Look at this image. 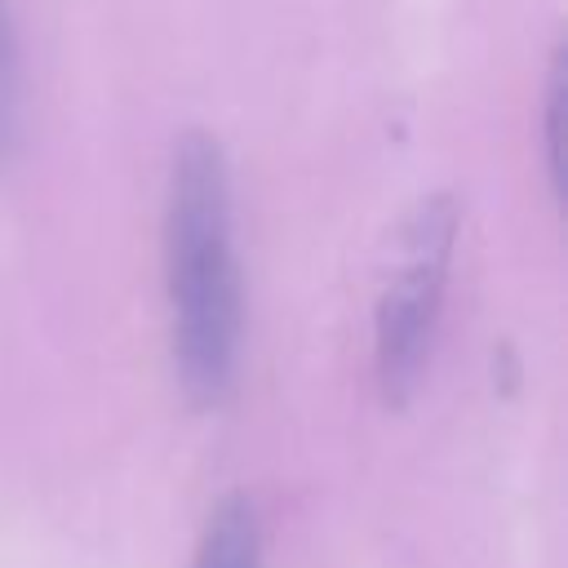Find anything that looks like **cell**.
Wrapping results in <instances>:
<instances>
[{
  "label": "cell",
  "instance_id": "cell-1",
  "mask_svg": "<svg viewBox=\"0 0 568 568\" xmlns=\"http://www.w3.org/2000/svg\"><path fill=\"white\" fill-rule=\"evenodd\" d=\"M164 297L169 351L195 404H222L244 337V275L235 248L231 160L213 129L186 124L164 173Z\"/></svg>",
  "mask_w": 568,
  "mask_h": 568
},
{
  "label": "cell",
  "instance_id": "cell-2",
  "mask_svg": "<svg viewBox=\"0 0 568 568\" xmlns=\"http://www.w3.org/2000/svg\"><path fill=\"white\" fill-rule=\"evenodd\" d=\"M453 240H457V200L448 191L422 195L404 222L399 262L373 315V364L386 404H408V395L422 382L439 324Z\"/></svg>",
  "mask_w": 568,
  "mask_h": 568
},
{
  "label": "cell",
  "instance_id": "cell-3",
  "mask_svg": "<svg viewBox=\"0 0 568 568\" xmlns=\"http://www.w3.org/2000/svg\"><path fill=\"white\" fill-rule=\"evenodd\" d=\"M191 568H262V524L244 493L217 497L204 519Z\"/></svg>",
  "mask_w": 568,
  "mask_h": 568
},
{
  "label": "cell",
  "instance_id": "cell-4",
  "mask_svg": "<svg viewBox=\"0 0 568 568\" xmlns=\"http://www.w3.org/2000/svg\"><path fill=\"white\" fill-rule=\"evenodd\" d=\"M22 129V58H18V22L13 4L0 0V164L13 155Z\"/></svg>",
  "mask_w": 568,
  "mask_h": 568
},
{
  "label": "cell",
  "instance_id": "cell-5",
  "mask_svg": "<svg viewBox=\"0 0 568 568\" xmlns=\"http://www.w3.org/2000/svg\"><path fill=\"white\" fill-rule=\"evenodd\" d=\"M564 49H550L546 62V80H541V151H546V178L555 186V195L564 191Z\"/></svg>",
  "mask_w": 568,
  "mask_h": 568
}]
</instances>
